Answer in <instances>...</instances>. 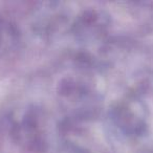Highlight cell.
Wrapping results in <instances>:
<instances>
[]
</instances>
